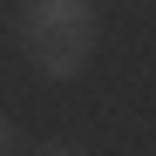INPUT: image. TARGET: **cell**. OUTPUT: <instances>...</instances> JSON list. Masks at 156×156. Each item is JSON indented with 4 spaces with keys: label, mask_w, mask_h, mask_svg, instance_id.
Listing matches in <instances>:
<instances>
[{
    "label": "cell",
    "mask_w": 156,
    "mask_h": 156,
    "mask_svg": "<svg viewBox=\"0 0 156 156\" xmlns=\"http://www.w3.org/2000/svg\"><path fill=\"white\" fill-rule=\"evenodd\" d=\"M61 34H95L88 0H27L20 7V41H61Z\"/></svg>",
    "instance_id": "6da1fadb"
},
{
    "label": "cell",
    "mask_w": 156,
    "mask_h": 156,
    "mask_svg": "<svg viewBox=\"0 0 156 156\" xmlns=\"http://www.w3.org/2000/svg\"><path fill=\"white\" fill-rule=\"evenodd\" d=\"M27 48V61L48 75V82H75V75L88 68V55H95V34H61V41H20Z\"/></svg>",
    "instance_id": "7a4b0ae2"
},
{
    "label": "cell",
    "mask_w": 156,
    "mask_h": 156,
    "mask_svg": "<svg viewBox=\"0 0 156 156\" xmlns=\"http://www.w3.org/2000/svg\"><path fill=\"white\" fill-rule=\"evenodd\" d=\"M0 156H27V143H20V129H14V115H0Z\"/></svg>",
    "instance_id": "3957f363"
},
{
    "label": "cell",
    "mask_w": 156,
    "mask_h": 156,
    "mask_svg": "<svg viewBox=\"0 0 156 156\" xmlns=\"http://www.w3.org/2000/svg\"><path fill=\"white\" fill-rule=\"evenodd\" d=\"M34 156H82V149H75V143H41Z\"/></svg>",
    "instance_id": "277c9868"
}]
</instances>
